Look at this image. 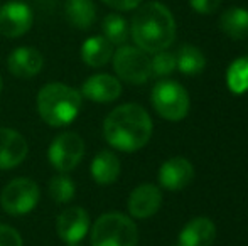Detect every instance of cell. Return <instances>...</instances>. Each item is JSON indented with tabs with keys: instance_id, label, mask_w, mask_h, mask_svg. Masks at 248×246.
Wrapping results in <instances>:
<instances>
[{
	"instance_id": "f546056e",
	"label": "cell",
	"mask_w": 248,
	"mask_h": 246,
	"mask_svg": "<svg viewBox=\"0 0 248 246\" xmlns=\"http://www.w3.org/2000/svg\"><path fill=\"white\" fill-rule=\"evenodd\" d=\"M66 246H81V245H79V243H68Z\"/></svg>"
},
{
	"instance_id": "ffe728a7",
	"label": "cell",
	"mask_w": 248,
	"mask_h": 246,
	"mask_svg": "<svg viewBox=\"0 0 248 246\" xmlns=\"http://www.w3.org/2000/svg\"><path fill=\"white\" fill-rule=\"evenodd\" d=\"M64 12L69 24L81 30L90 29L96 19V7L93 0H68Z\"/></svg>"
},
{
	"instance_id": "9c48e42d",
	"label": "cell",
	"mask_w": 248,
	"mask_h": 246,
	"mask_svg": "<svg viewBox=\"0 0 248 246\" xmlns=\"http://www.w3.org/2000/svg\"><path fill=\"white\" fill-rule=\"evenodd\" d=\"M32 20V10L24 2L10 0L0 7V34L9 39H16L29 32Z\"/></svg>"
},
{
	"instance_id": "44dd1931",
	"label": "cell",
	"mask_w": 248,
	"mask_h": 246,
	"mask_svg": "<svg viewBox=\"0 0 248 246\" xmlns=\"http://www.w3.org/2000/svg\"><path fill=\"white\" fill-rule=\"evenodd\" d=\"M176 66L183 74L196 76L204 71L206 58L201 53V49L186 44V46L179 47V51L176 53Z\"/></svg>"
},
{
	"instance_id": "7a4b0ae2",
	"label": "cell",
	"mask_w": 248,
	"mask_h": 246,
	"mask_svg": "<svg viewBox=\"0 0 248 246\" xmlns=\"http://www.w3.org/2000/svg\"><path fill=\"white\" fill-rule=\"evenodd\" d=\"M130 34L139 49L152 54L159 53L176 39V20L164 3L147 2L137 7L132 17Z\"/></svg>"
},
{
	"instance_id": "8992f818",
	"label": "cell",
	"mask_w": 248,
	"mask_h": 246,
	"mask_svg": "<svg viewBox=\"0 0 248 246\" xmlns=\"http://www.w3.org/2000/svg\"><path fill=\"white\" fill-rule=\"evenodd\" d=\"M41 197L39 186L27 177H19L10 181L3 187L0 194V204L3 211L12 216H22L27 214L37 206Z\"/></svg>"
},
{
	"instance_id": "52a82bcc",
	"label": "cell",
	"mask_w": 248,
	"mask_h": 246,
	"mask_svg": "<svg viewBox=\"0 0 248 246\" xmlns=\"http://www.w3.org/2000/svg\"><path fill=\"white\" fill-rule=\"evenodd\" d=\"M113 69L120 79L132 85H144L150 79V58L147 53L134 46H120L113 53Z\"/></svg>"
},
{
	"instance_id": "83f0119b",
	"label": "cell",
	"mask_w": 248,
	"mask_h": 246,
	"mask_svg": "<svg viewBox=\"0 0 248 246\" xmlns=\"http://www.w3.org/2000/svg\"><path fill=\"white\" fill-rule=\"evenodd\" d=\"M115 10H134L142 3V0H103Z\"/></svg>"
},
{
	"instance_id": "9a60e30c",
	"label": "cell",
	"mask_w": 248,
	"mask_h": 246,
	"mask_svg": "<svg viewBox=\"0 0 248 246\" xmlns=\"http://www.w3.org/2000/svg\"><path fill=\"white\" fill-rule=\"evenodd\" d=\"M7 66H9V71L16 78H34L43 69L44 58L36 47L22 46L10 53L9 59H7Z\"/></svg>"
},
{
	"instance_id": "6da1fadb",
	"label": "cell",
	"mask_w": 248,
	"mask_h": 246,
	"mask_svg": "<svg viewBox=\"0 0 248 246\" xmlns=\"http://www.w3.org/2000/svg\"><path fill=\"white\" fill-rule=\"evenodd\" d=\"M105 140L120 152H135L152 137L150 115L135 103H125L111 110L103 123Z\"/></svg>"
},
{
	"instance_id": "5bb4252c",
	"label": "cell",
	"mask_w": 248,
	"mask_h": 246,
	"mask_svg": "<svg viewBox=\"0 0 248 246\" xmlns=\"http://www.w3.org/2000/svg\"><path fill=\"white\" fill-rule=\"evenodd\" d=\"M81 95L95 103H111L122 95V85L111 74H93L83 83Z\"/></svg>"
},
{
	"instance_id": "ba28073f",
	"label": "cell",
	"mask_w": 248,
	"mask_h": 246,
	"mask_svg": "<svg viewBox=\"0 0 248 246\" xmlns=\"http://www.w3.org/2000/svg\"><path fill=\"white\" fill-rule=\"evenodd\" d=\"M85 155V142L75 131H64L51 142L47 157L51 165L59 172H71L78 167Z\"/></svg>"
},
{
	"instance_id": "7c38bea8",
	"label": "cell",
	"mask_w": 248,
	"mask_h": 246,
	"mask_svg": "<svg viewBox=\"0 0 248 246\" xmlns=\"http://www.w3.org/2000/svg\"><path fill=\"white\" fill-rule=\"evenodd\" d=\"M194 179V167L187 159L172 157L159 169V182L167 190H183Z\"/></svg>"
},
{
	"instance_id": "d6986e66",
	"label": "cell",
	"mask_w": 248,
	"mask_h": 246,
	"mask_svg": "<svg viewBox=\"0 0 248 246\" xmlns=\"http://www.w3.org/2000/svg\"><path fill=\"white\" fill-rule=\"evenodd\" d=\"M219 29L233 41L248 39V10L242 7H232L219 17Z\"/></svg>"
},
{
	"instance_id": "5b68a950",
	"label": "cell",
	"mask_w": 248,
	"mask_h": 246,
	"mask_svg": "<svg viewBox=\"0 0 248 246\" xmlns=\"http://www.w3.org/2000/svg\"><path fill=\"white\" fill-rule=\"evenodd\" d=\"M150 100L159 116L169 122H179L189 113V95L177 81L170 79L159 81L154 86Z\"/></svg>"
},
{
	"instance_id": "3957f363",
	"label": "cell",
	"mask_w": 248,
	"mask_h": 246,
	"mask_svg": "<svg viewBox=\"0 0 248 246\" xmlns=\"http://www.w3.org/2000/svg\"><path fill=\"white\" fill-rule=\"evenodd\" d=\"M81 106V93L64 83H47L37 93V112L49 127L61 128L73 123Z\"/></svg>"
},
{
	"instance_id": "e0dca14e",
	"label": "cell",
	"mask_w": 248,
	"mask_h": 246,
	"mask_svg": "<svg viewBox=\"0 0 248 246\" xmlns=\"http://www.w3.org/2000/svg\"><path fill=\"white\" fill-rule=\"evenodd\" d=\"M120 171H122L120 159L110 150L98 152V154L93 157L92 167H90L93 181L100 186L113 184L118 179V175H120Z\"/></svg>"
},
{
	"instance_id": "4dcf8cb0",
	"label": "cell",
	"mask_w": 248,
	"mask_h": 246,
	"mask_svg": "<svg viewBox=\"0 0 248 246\" xmlns=\"http://www.w3.org/2000/svg\"><path fill=\"white\" fill-rule=\"evenodd\" d=\"M176 246H179V245H176Z\"/></svg>"
},
{
	"instance_id": "30bf717a",
	"label": "cell",
	"mask_w": 248,
	"mask_h": 246,
	"mask_svg": "<svg viewBox=\"0 0 248 246\" xmlns=\"http://www.w3.org/2000/svg\"><path fill=\"white\" fill-rule=\"evenodd\" d=\"M58 234L66 245L79 243L88 234L90 230V216L83 207H68L59 214L56 221Z\"/></svg>"
},
{
	"instance_id": "2e32d148",
	"label": "cell",
	"mask_w": 248,
	"mask_h": 246,
	"mask_svg": "<svg viewBox=\"0 0 248 246\" xmlns=\"http://www.w3.org/2000/svg\"><path fill=\"white\" fill-rule=\"evenodd\" d=\"M216 238V226L209 217L191 219L179 233V246H211Z\"/></svg>"
},
{
	"instance_id": "8fae6325",
	"label": "cell",
	"mask_w": 248,
	"mask_h": 246,
	"mask_svg": "<svg viewBox=\"0 0 248 246\" xmlns=\"http://www.w3.org/2000/svg\"><path fill=\"white\" fill-rule=\"evenodd\" d=\"M27 140L12 128H0V171H9L26 160Z\"/></svg>"
},
{
	"instance_id": "4316f807",
	"label": "cell",
	"mask_w": 248,
	"mask_h": 246,
	"mask_svg": "<svg viewBox=\"0 0 248 246\" xmlns=\"http://www.w3.org/2000/svg\"><path fill=\"white\" fill-rule=\"evenodd\" d=\"M189 3L194 12L201 14V15H209L219 9L221 0H189Z\"/></svg>"
},
{
	"instance_id": "603a6c76",
	"label": "cell",
	"mask_w": 248,
	"mask_h": 246,
	"mask_svg": "<svg viewBox=\"0 0 248 246\" xmlns=\"http://www.w3.org/2000/svg\"><path fill=\"white\" fill-rule=\"evenodd\" d=\"M103 37L110 41L113 46H124L130 36V27L127 20L118 14H108L103 19Z\"/></svg>"
},
{
	"instance_id": "f1b7e54d",
	"label": "cell",
	"mask_w": 248,
	"mask_h": 246,
	"mask_svg": "<svg viewBox=\"0 0 248 246\" xmlns=\"http://www.w3.org/2000/svg\"><path fill=\"white\" fill-rule=\"evenodd\" d=\"M2 88H3V79H2V76H0V93H2Z\"/></svg>"
},
{
	"instance_id": "7402d4cb",
	"label": "cell",
	"mask_w": 248,
	"mask_h": 246,
	"mask_svg": "<svg viewBox=\"0 0 248 246\" xmlns=\"http://www.w3.org/2000/svg\"><path fill=\"white\" fill-rule=\"evenodd\" d=\"M226 85L233 95H245L248 91V56L238 58L228 66Z\"/></svg>"
},
{
	"instance_id": "484cf974",
	"label": "cell",
	"mask_w": 248,
	"mask_h": 246,
	"mask_svg": "<svg viewBox=\"0 0 248 246\" xmlns=\"http://www.w3.org/2000/svg\"><path fill=\"white\" fill-rule=\"evenodd\" d=\"M0 246H24L19 231L7 224H0Z\"/></svg>"
},
{
	"instance_id": "ac0fdd59",
	"label": "cell",
	"mask_w": 248,
	"mask_h": 246,
	"mask_svg": "<svg viewBox=\"0 0 248 246\" xmlns=\"http://www.w3.org/2000/svg\"><path fill=\"white\" fill-rule=\"evenodd\" d=\"M113 58V44L103 36H93L83 43L81 59L90 68H101Z\"/></svg>"
},
{
	"instance_id": "cb8c5ba5",
	"label": "cell",
	"mask_w": 248,
	"mask_h": 246,
	"mask_svg": "<svg viewBox=\"0 0 248 246\" xmlns=\"http://www.w3.org/2000/svg\"><path fill=\"white\" fill-rule=\"evenodd\" d=\"M49 196L52 201L59 204H66L75 197L76 194V186L73 182V179L69 175H66L64 172H61L59 175H54V177L49 181Z\"/></svg>"
},
{
	"instance_id": "d4e9b609",
	"label": "cell",
	"mask_w": 248,
	"mask_h": 246,
	"mask_svg": "<svg viewBox=\"0 0 248 246\" xmlns=\"http://www.w3.org/2000/svg\"><path fill=\"white\" fill-rule=\"evenodd\" d=\"M174 69H177L176 54L169 53L167 49L154 53V58L150 59V71H152V76L164 78V76H169Z\"/></svg>"
},
{
	"instance_id": "277c9868",
	"label": "cell",
	"mask_w": 248,
	"mask_h": 246,
	"mask_svg": "<svg viewBox=\"0 0 248 246\" xmlns=\"http://www.w3.org/2000/svg\"><path fill=\"white\" fill-rule=\"evenodd\" d=\"M92 246H137L139 230L122 213L101 214L92 228Z\"/></svg>"
},
{
	"instance_id": "4fadbf2b",
	"label": "cell",
	"mask_w": 248,
	"mask_h": 246,
	"mask_svg": "<svg viewBox=\"0 0 248 246\" xmlns=\"http://www.w3.org/2000/svg\"><path fill=\"white\" fill-rule=\"evenodd\" d=\"M128 213L137 219H147L154 216L162 206V192L154 184H142L132 190L128 197Z\"/></svg>"
}]
</instances>
